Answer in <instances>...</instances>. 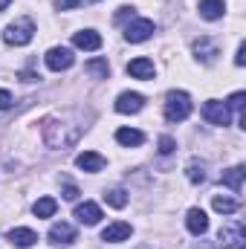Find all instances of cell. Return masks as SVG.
I'll return each instance as SVG.
<instances>
[{"label": "cell", "instance_id": "1", "mask_svg": "<svg viewBox=\"0 0 246 249\" xmlns=\"http://www.w3.org/2000/svg\"><path fill=\"white\" fill-rule=\"evenodd\" d=\"M44 142L50 145V148H72L78 139H81V133H84V122H81V116L78 113H64V116H50V119H44Z\"/></svg>", "mask_w": 246, "mask_h": 249}, {"label": "cell", "instance_id": "2", "mask_svg": "<svg viewBox=\"0 0 246 249\" xmlns=\"http://www.w3.org/2000/svg\"><path fill=\"white\" fill-rule=\"evenodd\" d=\"M191 96L183 93V90H171L165 96V119L168 122H185L191 116Z\"/></svg>", "mask_w": 246, "mask_h": 249}, {"label": "cell", "instance_id": "3", "mask_svg": "<svg viewBox=\"0 0 246 249\" xmlns=\"http://www.w3.org/2000/svg\"><path fill=\"white\" fill-rule=\"evenodd\" d=\"M32 35H35V23H32L29 18H20V20L9 23V26L3 29V41H6L9 47H23V44L32 41Z\"/></svg>", "mask_w": 246, "mask_h": 249}, {"label": "cell", "instance_id": "4", "mask_svg": "<svg viewBox=\"0 0 246 249\" xmlns=\"http://www.w3.org/2000/svg\"><path fill=\"white\" fill-rule=\"evenodd\" d=\"M217 244L223 249H244L246 247V229H244V220H232L220 229L217 235Z\"/></svg>", "mask_w": 246, "mask_h": 249}, {"label": "cell", "instance_id": "5", "mask_svg": "<svg viewBox=\"0 0 246 249\" xmlns=\"http://www.w3.org/2000/svg\"><path fill=\"white\" fill-rule=\"evenodd\" d=\"M151 35H154V20H148V18H139V20L127 23V29H124V41H130V44H142Z\"/></svg>", "mask_w": 246, "mask_h": 249}, {"label": "cell", "instance_id": "6", "mask_svg": "<svg viewBox=\"0 0 246 249\" xmlns=\"http://www.w3.org/2000/svg\"><path fill=\"white\" fill-rule=\"evenodd\" d=\"M44 58H47V67H50V70H55V72L70 70V67H72V61H75L72 50H67V47H53Z\"/></svg>", "mask_w": 246, "mask_h": 249}, {"label": "cell", "instance_id": "7", "mask_svg": "<svg viewBox=\"0 0 246 249\" xmlns=\"http://www.w3.org/2000/svg\"><path fill=\"white\" fill-rule=\"evenodd\" d=\"M203 116H206L209 124H229V119H232V113H229V107L223 102H206L203 105Z\"/></svg>", "mask_w": 246, "mask_h": 249}, {"label": "cell", "instance_id": "8", "mask_svg": "<svg viewBox=\"0 0 246 249\" xmlns=\"http://www.w3.org/2000/svg\"><path fill=\"white\" fill-rule=\"evenodd\" d=\"M75 217H78V223H84V226H96V223L102 220V209H99L96 203L84 200V203L75 206Z\"/></svg>", "mask_w": 246, "mask_h": 249}, {"label": "cell", "instance_id": "9", "mask_svg": "<svg viewBox=\"0 0 246 249\" xmlns=\"http://www.w3.org/2000/svg\"><path fill=\"white\" fill-rule=\"evenodd\" d=\"M75 165H78L81 171L99 174V171L105 168V157H102V154H96V151H84V154H78V157H75Z\"/></svg>", "mask_w": 246, "mask_h": 249}, {"label": "cell", "instance_id": "10", "mask_svg": "<svg viewBox=\"0 0 246 249\" xmlns=\"http://www.w3.org/2000/svg\"><path fill=\"white\" fill-rule=\"evenodd\" d=\"M145 107V96L142 93H122L116 99V110L119 113H139Z\"/></svg>", "mask_w": 246, "mask_h": 249}, {"label": "cell", "instance_id": "11", "mask_svg": "<svg viewBox=\"0 0 246 249\" xmlns=\"http://www.w3.org/2000/svg\"><path fill=\"white\" fill-rule=\"evenodd\" d=\"M72 44H75L78 50H87V53H93V50H99V47H102V35H99L96 29H84V32H75Z\"/></svg>", "mask_w": 246, "mask_h": 249}, {"label": "cell", "instance_id": "12", "mask_svg": "<svg viewBox=\"0 0 246 249\" xmlns=\"http://www.w3.org/2000/svg\"><path fill=\"white\" fill-rule=\"evenodd\" d=\"M185 226H188L191 235H203V232L209 229V217H206V212H203V209H188V214H185Z\"/></svg>", "mask_w": 246, "mask_h": 249}, {"label": "cell", "instance_id": "13", "mask_svg": "<svg viewBox=\"0 0 246 249\" xmlns=\"http://www.w3.org/2000/svg\"><path fill=\"white\" fill-rule=\"evenodd\" d=\"M130 232H133L130 223H122V220H119V223H110V226L102 232V241H107V244H122V241L130 238Z\"/></svg>", "mask_w": 246, "mask_h": 249}, {"label": "cell", "instance_id": "14", "mask_svg": "<svg viewBox=\"0 0 246 249\" xmlns=\"http://www.w3.org/2000/svg\"><path fill=\"white\" fill-rule=\"evenodd\" d=\"M127 72L133 75V78H142V81H148V78H154V72H157V67L151 58H133V61L127 64Z\"/></svg>", "mask_w": 246, "mask_h": 249}, {"label": "cell", "instance_id": "15", "mask_svg": "<svg viewBox=\"0 0 246 249\" xmlns=\"http://www.w3.org/2000/svg\"><path fill=\"white\" fill-rule=\"evenodd\" d=\"M9 241H12V247H18V249H29V247H35L38 244V235L32 232V229H9Z\"/></svg>", "mask_w": 246, "mask_h": 249}, {"label": "cell", "instance_id": "16", "mask_svg": "<svg viewBox=\"0 0 246 249\" xmlns=\"http://www.w3.org/2000/svg\"><path fill=\"white\" fill-rule=\"evenodd\" d=\"M75 241V229L70 226V223H53V229H50V244H58V247H67V244H72Z\"/></svg>", "mask_w": 246, "mask_h": 249}, {"label": "cell", "instance_id": "17", "mask_svg": "<svg viewBox=\"0 0 246 249\" xmlns=\"http://www.w3.org/2000/svg\"><path fill=\"white\" fill-rule=\"evenodd\" d=\"M194 55L203 64H211L217 58V44L211 38H200V41H194Z\"/></svg>", "mask_w": 246, "mask_h": 249}, {"label": "cell", "instance_id": "18", "mask_svg": "<svg viewBox=\"0 0 246 249\" xmlns=\"http://www.w3.org/2000/svg\"><path fill=\"white\" fill-rule=\"evenodd\" d=\"M116 142L124 145V148H136V145L145 142V133L142 130H133V127H119L116 130Z\"/></svg>", "mask_w": 246, "mask_h": 249}, {"label": "cell", "instance_id": "19", "mask_svg": "<svg viewBox=\"0 0 246 249\" xmlns=\"http://www.w3.org/2000/svg\"><path fill=\"white\" fill-rule=\"evenodd\" d=\"M223 12H226V3L223 0H200V18L217 20V18H223Z\"/></svg>", "mask_w": 246, "mask_h": 249}, {"label": "cell", "instance_id": "20", "mask_svg": "<svg viewBox=\"0 0 246 249\" xmlns=\"http://www.w3.org/2000/svg\"><path fill=\"white\" fill-rule=\"evenodd\" d=\"M244 165H235V168H229V171H223L220 174V183L223 186H229L232 191H241V186H244Z\"/></svg>", "mask_w": 246, "mask_h": 249}, {"label": "cell", "instance_id": "21", "mask_svg": "<svg viewBox=\"0 0 246 249\" xmlns=\"http://www.w3.org/2000/svg\"><path fill=\"white\" fill-rule=\"evenodd\" d=\"M84 72L93 75V78H107L110 75V64H107V58H96V61L84 64Z\"/></svg>", "mask_w": 246, "mask_h": 249}, {"label": "cell", "instance_id": "22", "mask_svg": "<svg viewBox=\"0 0 246 249\" xmlns=\"http://www.w3.org/2000/svg\"><path fill=\"white\" fill-rule=\"evenodd\" d=\"M55 209H58L55 197H41V200H38V203L32 206L35 217H53V214H55Z\"/></svg>", "mask_w": 246, "mask_h": 249}, {"label": "cell", "instance_id": "23", "mask_svg": "<svg viewBox=\"0 0 246 249\" xmlns=\"http://www.w3.org/2000/svg\"><path fill=\"white\" fill-rule=\"evenodd\" d=\"M185 174H188V180L197 186V183H206V162H200V160H191L188 162V168H185Z\"/></svg>", "mask_w": 246, "mask_h": 249}, {"label": "cell", "instance_id": "24", "mask_svg": "<svg viewBox=\"0 0 246 249\" xmlns=\"http://www.w3.org/2000/svg\"><path fill=\"white\" fill-rule=\"evenodd\" d=\"M211 206H214V212H220V214H235V212L241 209V203L232 200V197H214Z\"/></svg>", "mask_w": 246, "mask_h": 249}, {"label": "cell", "instance_id": "25", "mask_svg": "<svg viewBox=\"0 0 246 249\" xmlns=\"http://www.w3.org/2000/svg\"><path fill=\"white\" fill-rule=\"evenodd\" d=\"M105 200H107V206H113V209H124V206H127V191H124V188H107V191H105Z\"/></svg>", "mask_w": 246, "mask_h": 249}, {"label": "cell", "instance_id": "26", "mask_svg": "<svg viewBox=\"0 0 246 249\" xmlns=\"http://www.w3.org/2000/svg\"><path fill=\"white\" fill-rule=\"evenodd\" d=\"M244 102H246V93H244V90H238V93H232V99H229V105H226V107H232V110H238V113H241V110H244Z\"/></svg>", "mask_w": 246, "mask_h": 249}, {"label": "cell", "instance_id": "27", "mask_svg": "<svg viewBox=\"0 0 246 249\" xmlns=\"http://www.w3.org/2000/svg\"><path fill=\"white\" fill-rule=\"evenodd\" d=\"M174 148H177V142H174L171 136H162V139H159V154L168 157V154H174Z\"/></svg>", "mask_w": 246, "mask_h": 249}, {"label": "cell", "instance_id": "28", "mask_svg": "<svg viewBox=\"0 0 246 249\" xmlns=\"http://www.w3.org/2000/svg\"><path fill=\"white\" fill-rule=\"evenodd\" d=\"M64 200H75V197H78V188L72 186V183H64Z\"/></svg>", "mask_w": 246, "mask_h": 249}, {"label": "cell", "instance_id": "29", "mask_svg": "<svg viewBox=\"0 0 246 249\" xmlns=\"http://www.w3.org/2000/svg\"><path fill=\"white\" fill-rule=\"evenodd\" d=\"M9 107H12V93L0 90V110H9Z\"/></svg>", "mask_w": 246, "mask_h": 249}, {"label": "cell", "instance_id": "30", "mask_svg": "<svg viewBox=\"0 0 246 249\" xmlns=\"http://www.w3.org/2000/svg\"><path fill=\"white\" fill-rule=\"evenodd\" d=\"M78 3H81V0H55L58 9H78Z\"/></svg>", "mask_w": 246, "mask_h": 249}, {"label": "cell", "instance_id": "31", "mask_svg": "<svg viewBox=\"0 0 246 249\" xmlns=\"http://www.w3.org/2000/svg\"><path fill=\"white\" fill-rule=\"evenodd\" d=\"M235 64H238V67H244V64H246V44H241V47H238V55H235Z\"/></svg>", "mask_w": 246, "mask_h": 249}, {"label": "cell", "instance_id": "32", "mask_svg": "<svg viewBox=\"0 0 246 249\" xmlns=\"http://www.w3.org/2000/svg\"><path fill=\"white\" fill-rule=\"evenodd\" d=\"M20 78H23V81H38V75H35L32 70H26V72H20Z\"/></svg>", "mask_w": 246, "mask_h": 249}, {"label": "cell", "instance_id": "33", "mask_svg": "<svg viewBox=\"0 0 246 249\" xmlns=\"http://www.w3.org/2000/svg\"><path fill=\"white\" fill-rule=\"evenodd\" d=\"M9 3H12V0H0V12H3V9H6Z\"/></svg>", "mask_w": 246, "mask_h": 249}]
</instances>
